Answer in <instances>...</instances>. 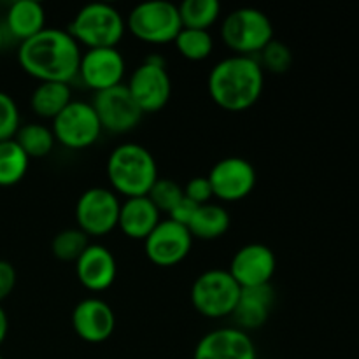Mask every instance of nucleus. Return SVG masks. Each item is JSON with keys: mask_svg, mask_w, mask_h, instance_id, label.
Wrapping results in <instances>:
<instances>
[{"mask_svg": "<svg viewBox=\"0 0 359 359\" xmlns=\"http://www.w3.org/2000/svg\"><path fill=\"white\" fill-rule=\"evenodd\" d=\"M81 46L67 30L46 27L18 48V63L39 83H67L77 77Z\"/></svg>", "mask_w": 359, "mask_h": 359, "instance_id": "nucleus-1", "label": "nucleus"}, {"mask_svg": "<svg viewBox=\"0 0 359 359\" xmlns=\"http://www.w3.org/2000/svg\"><path fill=\"white\" fill-rule=\"evenodd\" d=\"M263 88L265 72L255 56L233 55L219 60L207 77L212 102L230 112L251 109L262 98Z\"/></svg>", "mask_w": 359, "mask_h": 359, "instance_id": "nucleus-2", "label": "nucleus"}, {"mask_svg": "<svg viewBox=\"0 0 359 359\" xmlns=\"http://www.w3.org/2000/svg\"><path fill=\"white\" fill-rule=\"evenodd\" d=\"M158 165L147 147L135 142H123L107 158V179L116 195L125 198L147 196L158 181Z\"/></svg>", "mask_w": 359, "mask_h": 359, "instance_id": "nucleus-3", "label": "nucleus"}, {"mask_svg": "<svg viewBox=\"0 0 359 359\" xmlns=\"http://www.w3.org/2000/svg\"><path fill=\"white\" fill-rule=\"evenodd\" d=\"M67 32L86 49L118 48L126 32V20L111 4L93 2L74 14Z\"/></svg>", "mask_w": 359, "mask_h": 359, "instance_id": "nucleus-4", "label": "nucleus"}, {"mask_svg": "<svg viewBox=\"0 0 359 359\" xmlns=\"http://www.w3.org/2000/svg\"><path fill=\"white\" fill-rule=\"evenodd\" d=\"M221 39L235 55L256 56L273 37L272 20L256 7H238L224 16Z\"/></svg>", "mask_w": 359, "mask_h": 359, "instance_id": "nucleus-5", "label": "nucleus"}, {"mask_svg": "<svg viewBox=\"0 0 359 359\" xmlns=\"http://www.w3.org/2000/svg\"><path fill=\"white\" fill-rule=\"evenodd\" d=\"M125 20L126 30L147 44L174 42L182 28L177 4L168 0H147L137 4Z\"/></svg>", "mask_w": 359, "mask_h": 359, "instance_id": "nucleus-6", "label": "nucleus"}, {"mask_svg": "<svg viewBox=\"0 0 359 359\" xmlns=\"http://www.w3.org/2000/svg\"><path fill=\"white\" fill-rule=\"evenodd\" d=\"M242 287L228 270L210 269L200 273L191 286V304L198 314L209 319L231 318Z\"/></svg>", "mask_w": 359, "mask_h": 359, "instance_id": "nucleus-7", "label": "nucleus"}, {"mask_svg": "<svg viewBox=\"0 0 359 359\" xmlns=\"http://www.w3.org/2000/svg\"><path fill=\"white\" fill-rule=\"evenodd\" d=\"M126 88L144 114L161 111L172 95V79L168 76L165 60L160 55L147 56L130 74Z\"/></svg>", "mask_w": 359, "mask_h": 359, "instance_id": "nucleus-8", "label": "nucleus"}, {"mask_svg": "<svg viewBox=\"0 0 359 359\" xmlns=\"http://www.w3.org/2000/svg\"><path fill=\"white\" fill-rule=\"evenodd\" d=\"M121 200L104 186L88 188L76 202V223L88 237H102L118 228Z\"/></svg>", "mask_w": 359, "mask_h": 359, "instance_id": "nucleus-9", "label": "nucleus"}, {"mask_svg": "<svg viewBox=\"0 0 359 359\" xmlns=\"http://www.w3.org/2000/svg\"><path fill=\"white\" fill-rule=\"evenodd\" d=\"M53 135L58 144L69 149H86L93 146L102 133L100 121L97 118L91 102L72 100L55 119Z\"/></svg>", "mask_w": 359, "mask_h": 359, "instance_id": "nucleus-10", "label": "nucleus"}, {"mask_svg": "<svg viewBox=\"0 0 359 359\" xmlns=\"http://www.w3.org/2000/svg\"><path fill=\"white\" fill-rule=\"evenodd\" d=\"M102 130L111 133L132 132L142 119L144 112L130 95L126 84H118L109 90L98 91L91 100Z\"/></svg>", "mask_w": 359, "mask_h": 359, "instance_id": "nucleus-11", "label": "nucleus"}, {"mask_svg": "<svg viewBox=\"0 0 359 359\" xmlns=\"http://www.w3.org/2000/svg\"><path fill=\"white\" fill-rule=\"evenodd\" d=\"M214 198L221 202H241L256 186V168L242 156L221 158L207 175Z\"/></svg>", "mask_w": 359, "mask_h": 359, "instance_id": "nucleus-12", "label": "nucleus"}, {"mask_svg": "<svg viewBox=\"0 0 359 359\" xmlns=\"http://www.w3.org/2000/svg\"><path fill=\"white\" fill-rule=\"evenodd\" d=\"M195 238L188 226L172 219H161L153 231L144 238V252L147 259L158 266H174L184 262L191 252Z\"/></svg>", "mask_w": 359, "mask_h": 359, "instance_id": "nucleus-13", "label": "nucleus"}, {"mask_svg": "<svg viewBox=\"0 0 359 359\" xmlns=\"http://www.w3.org/2000/svg\"><path fill=\"white\" fill-rule=\"evenodd\" d=\"M125 72V56L118 48H95L86 49L81 55L77 77H81L84 86L93 93H98L123 84Z\"/></svg>", "mask_w": 359, "mask_h": 359, "instance_id": "nucleus-14", "label": "nucleus"}, {"mask_svg": "<svg viewBox=\"0 0 359 359\" xmlns=\"http://www.w3.org/2000/svg\"><path fill=\"white\" fill-rule=\"evenodd\" d=\"M277 270L276 252L265 244L252 242L238 249L231 258L228 272L242 290L269 286Z\"/></svg>", "mask_w": 359, "mask_h": 359, "instance_id": "nucleus-15", "label": "nucleus"}, {"mask_svg": "<svg viewBox=\"0 0 359 359\" xmlns=\"http://www.w3.org/2000/svg\"><path fill=\"white\" fill-rule=\"evenodd\" d=\"M193 359H256V346L249 333L224 326L205 333L193 351Z\"/></svg>", "mask_w": 359, "mask_h": 359, "instance_id": "nucleus-16", "label": "nucleus"}, {"mask_svg": "<svg viewBox=\"0 0 359 359\" xmlns=\"http://www.w3.org/2000/svg\"><path fill=\"white\" fill-rule=\"evenodd\" d=\"M72 328L84 342L102 344L114 333L116 314L102 298H84L72 311Z\"/></svg>", "mask_w": 359, "mask_h": 359, "instance_id": "nucleus-17", "label": "nucleus"}, {"mask_svg": "<svg viewBox=\"0 0 359 359\" xmlns=\"http://www.w3.org/2000/svg\"><path fill=\"white\" fill-rule=\"evenodd\" d=\"M76 276L88 291L100 293L109 290L118 276V263L111 249L102 244L88 245L76 262Z\"/></svg>", "mask_w": 359, "mask_h": 359, "instance_id": "nucleus-18", "label": "nucleus"}, {"mask_svg": "<svg viewBox=\"0 0 359 359\" xmlns=\"http://www.w3.org/2000/svg\"><path fill=\"white\" fill-rule=\"evenodd\" d=\"M273 302H276V293H273V287L270 284L269 286L242 290L237 307L231 314L235 328L245 333L249 330L262 328L269 319L270 312H272Z\"/></svg>", "mask_w": 359, "mask_h": 359, "instance_id": "nucleus-19", "label": "nucleus"}, {"mask_svg": "<svg viewBox=\"0 0 359 359\" xmlns=\"http://www.w3.org/2000/svg\"><path fill=\"white\" fill-rule=\"evenodd\" d=\"M160 210L154 207L149 196H133L125 198L119 209L118 228L128 238L144 241L160 223Z\"/></svg>", "mask_w": 359, "mask_h": 359, "instance_id": "nucleus-20", "label": "nucleus"}, {"mask_svg": "<svg viewBox=\"0 0 359 359\" xmlns=\"http://www.w3.org/2000/svg\"><path fill=\"white\" fill-rule=\"evenodd\" d=\"M46 28L44 6L35 0H16L6 14L4 32H9L16 41L25 42Z\"/></svg>", "mask_w": 359, "mask_h": 359, "instance_id": "nucleus-21", "label": "nucleus"}, {"mask_svg": "<svg viewBox=\"0 0 359 359\" xmlns=\"http://www.w3.org/2000/svg\"><path fill=\"white\" fill-rule=\"evenodd\" d=\"M231 223V217L228 210L219 203H203L196 207L191 221L188 224V230L193 238L200 241H216L223 237L228 231Z\"/></svg>", "mask_w": 359, "mask_h": 359, "instance_id": "nucleus-22", "label": "nucleus"}, {"mask_svg": "<svg viewBox=\"0 0 359 359\" xmlns=\"http://www.w3.org/2000/svg\"><path fill=\"white\" fill-rule=\"evenodd\" d=\"M72 102V90L67 83H39L32 91L30 107L39 118L55 119Z\"/></svg>", "mask_w": 359, "mask_h": 359, "instance_id": "nucleus-23", "label": "nucleus"}, {"mask_svg": "<svg viewBox=\"0 0 359 359\" xmlns=\"http://www.w3.org/2000/svg\"><path fill=\"white\" fill-rule=\"evenodd\" d=\"M18 146L25 151L28 158H44L55 147L56 140L53 130L42 123H27L21 125L14 135Z\"/></svg>", "mask_w": 359, "mask_h": 359, "instance_id": "nucleus-24", "label": "nucleus"}, {"mask_svg": "<svg viewBox=\"0 0 359 359\" xmlns=\"http://www.w3.org/2000/svg\"><path fill=\"white\" fill-rule=\"evenodd\" d=\"M30 158L14 139L0 142V186L9 188L27 175Z\"/></svg>", "mask_w": 359, "mask_h": 359, "instance_id": "nucleus-25", "label": "nucleus"}, {"mask_svg": "<svg viewBox=\"0 0 359 359\" xmlns=\"http://www.w3.org/2000/svg\"><path fill=\"white\" fill-rule=\"evenodd\" d=\"M177 7L182 28L209 30L221 16V6L217 0H184Z\"/></svg>", "mask_w": 359, "mask_h": 359, "instance_id": "nucleus-26", "label": "nucleus"}, {"mask_svg": "<svg viewBox=\"0 0 359 359\" xmlns=\"http://www.w3.org/2000/svg\"><path fill=\"white\" fill-rule=\"evenodd\" d=\"M175 48L182 58L189 62H203L209 58L214 49V39L209 30H195V28H181L174 41Z\"/></svg>", "mask_w": 359, "mask_h": 359, "instance_id": "nucleus-27", "label": "nucleus"}, {"mask_svg": "<svg viewBox=\"0 0 359 359\" xmlns=\"http://www.w3.org/2000/svg\"><path fill=\"white\" fill-rule=\"evenodd\" d=\"M90 245V237L79 228H67L55 235L51 242L53 256L60 262H77L81 255Z\"/></svg>", "mask_w": 359, "mask_h": 359, "instance_id": "nucleus-28", "label": "nucleus"}, {"mask_svg": "<svg viewBox=\"0 0 359 359\" xmlns=\"http://www.w3.org/2000/svg\"><path fill=\"white\" fill-rule=\"evenodd\" d=\"M255 58L258 60L263 72L266 70L272 74H286L293 65V53H291L290 46L277 39H272Z\"/></svg>", "mask_w": 359, "mask_h": 359, "instance_id": "nucleus-29", "label": "nucleus"}, {"mask_svg": "<svg viewBox=\"0 0 359 359\" xmlns=\"http://www.w3.org/2000/svg\"><path fill=\"white\" fill-rule=\"evenodd\" d=\"M147 196L160 212H170L184 198V191H182V186L174 179L158 177Z\"/></svg>", "mask_w": 359, "mask_h": 359, "instance_id": "nucleus-30", "label": "nucleus"}, {"mask_svg": "<svg viewBox=\"0 0 359 359\" xmlns=\"http://www.w3.org/2000/svg\"><path fill=\"white\" fill-rule=\"evenodd\" d=\"M20 109L11 95L0 91V142L14 139L20 130Z\"/></svg>", "mask_w": 359, "mask_h": 359, "instance_id": "nucleus-31", "label": "nucleus"}, {"mask_svg": "<svg viewBox=\"0 0 359 359\" xmlns=\"http://www.w3.org/2000/svg\"><path fill=\"white\" fill-rule=\"evenodd\" d=\"M182 191L188 200H191L196 205H203V203H209L214 198L212 188H210V182L207 179V175H198V177H193L182 186Z\"/></svg>", "mask_w": 359, "mask_h": 359, "instance_id": "nucleus-32", "label": "nucleus"}, {"mask_svg": "<svg viewBox=\"0 0 359 359\" xmlns=\"http://www.w3.org/2000/svg\"><path fill=\"white\" fill-rule=\"evenodd\" d=\"M16 280L18 276L13 263L6 262V259H0V302H4L13 293L14 286H16Z\"/></svg>", "mask_w": 359, "mask_h": 359, "instance_id": "nucleus-33", "label": "nucleus"}, {"mask_svg": "<svg viewBox=\"0 0 359 359\" xmlns=\"http://www.w3.org/2000/svg\"><path fill=\"white\" fill-rule=\"evenodd\" d=\"M196 207H198L196 203H193L191 200H188L184 196V198H182L181 202H179L177 205H175L174 209L168 212V219H172V221H175V223L188 226L189 221H191V217H193V214H195Z\"/></svg>", "mask_w": 359, "mask_h": 359, "instance_id": "nucleus-34", "label": "nucleus"}, {"mask_svg": "<svg viewBox=\"0 0 359 359\" xmlns=\"http://www.w3.org/2000/svg\"><path fill=\"white\" fill-rule=\"evenodd\" d=\"M7 330H9V321H7L6 311H4L2 305H0V346H2L4 340H6Z\"/></svg>", "mask_w": 359, "mask_h": 359, "instance_id": "nucleus-35", "label": "nucleus"}, {"mask_svg": "<svg viewBox=\"0 0 359 359\" xmlns=\"http://www.w3.org/2000/svg\"><path fill=\"white\" fill-rule=\"evenodd\" d=\"M4 35H6V32H4V25L2 21H0V51H2L4 48Z\"/></svg>", "mask_w": 359, "mask_h": 359, "instance_id": "nucleus-36", "label": "nucleus"}, {"mask_svg": "<svg viewBox=\"0 0 359 359\" xmlns=\"http://www.w3.org/2000/svg\"><path fill=\"white\" fill-rule=\"evenodd\" d=\"M0 359H4V358H2V356H0Z\"/></svg>", "mask_w": 359, "mask_h": 359, "instance_id": "nucleus-37", "label": "nucleus"}]
</instances>
